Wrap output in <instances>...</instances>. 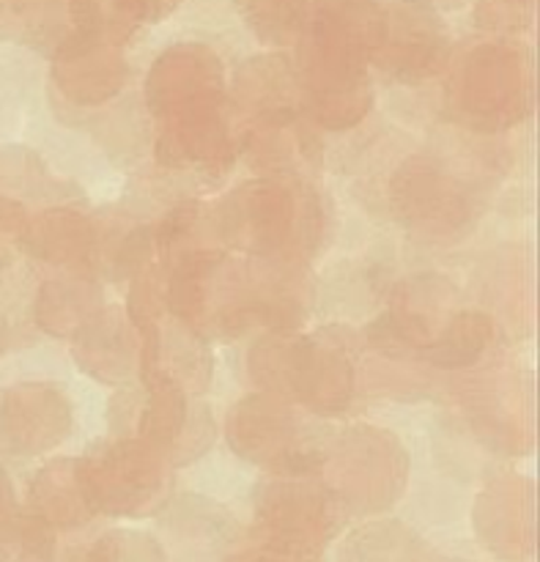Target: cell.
Returning a JSON list of instances; mask_svg holds the SVG:
<instances>
[{"mask_svg":"<svg viewBox=\"0 0 540 562\" xmlns=\"http://www.w3.org/2000/svg\"><path fill=\"white\" fill-rule=\"evenodd\" d=\"M146 99L159 124L157 157L168 168L223 170L234 130L223 64L203 44H176L154 60Z\"/></svg>","mask_w":540,"mask_h":562,"instance_id":"cell-1","label":"cell"},{"mask_svg":"<svg viewBox=\"0 0 540 562\" xmlns=\"http://www.w3.org/2000/svg\"><path fill=\"white\" fill-rule=\"evenodd\" d=\"M382 36L376 0H316L302 25L300 69L313 115L329 130H349L371 110L368 66Z\"/></svg>","mask_w":540,"mask_h":562,"instance_id":"cell-2","label":"cell"},{"mask_svg":"<svg viewBox=\"0 0 540 562\" xmlns=\"http://www.w3.org/2000/svg\"><path fill=\"white\" fill-rule=\"evenodd\" d=\"M252 376L269 393L300 401L318 415H340L355 390L344 346L316 335L263 340L252 355Z\"/></svg>","mask_w":540,"mask_h":562,"instance_id":"cell-3","label":"cell"},{"mask_svg":"<svg viewBox=\"0 0 540 562\" xmlns=\"http://www.w3.org/2000/svg\"><path fill=\"white\" fill-rule=\"evenodd\" d=\"M318 220L311 190L283 179H258L225 201L223 239L252 258H278L313 239Z\"/></svg>","mask_w":540,"mask_h":562,"instance_id":"cell-4","label":"cell"},{"mask_svg":"<svg viewBox=\"0 0 540 562\" xmlns=\"http://www.w3.org/2000/svg\"><path fill=\"white\" fill-rule=\"evenodd\" d=\"M450 86L455 119L472 130H505L532 108L530 58L510 42L477 44L461 60Z\"/></svg>","mask_w":540,"mask_h":562,"instance_id":"cell-5","label":"cell"},{"mask_svg":"<svg viewBox=\"0 0 540 562\" xmlns=\"http://www.w3.org/2000/svg\"><path fill=\"white\" fill-rule=\"evenodd\" d=\"M340 527V497L335 488L307 475H280L258 497L261 549L294 558H318Z\"/></svg>","mask_w":540,"mask_h":562,"instance_id":"cell-6","label":"cell"},{"mask_svg":"<svg viewBox=\"0 0 540 562\" xmlns=\"http://www.w3.org/2000/svg\"><path fill=\"white\" fill-rule=\"evenodd\" d=\"M168 461L143 439H119L91 450L77 461V470L97 514L146 516L168 492Z\"/></svg>","mask_w":540,"mask_h":562,"instance_id":"cell-7","label":"cell"},{"mask_svg":"<svg viewBox=\"0 0 540 562\" xmlns=\"http://www.w3.org/2000/svg\"><path fill=\"white\" fill-rule=\"evenodd\" d=\"M450 31L426 0H393L382 5V36L373 64L404 86H417L445 69Z\"/></svg>","mask_w":540,"mask_h":562,"instance_id":"cell-8","label":"cell"},{"mask_svg":"<svg viewBox=\"0 0 540 562\" xmlns=\"http://www.w3.org/2000/svg\"><path fill=\"white\" fill-rule=\"evenodd\" d=\"M305 434L294 409L274 395L245 398L230 417V442L236 453L278 475H307L318 467V448Z\"/></svg>","mask_w":540,"mask_h":562,"instance_id":"cell-9","label":"cell"},{"mask_svg":"<svg viewBox=\"0 0 540 562\" xmlns=\"http://www.w3.org/2000/svg\"><path fill=\"white\" fill-rule=\"evenodd\" d=\"M71 412L64 393L49 384L0 390V450L33 456L64 442Z\"/></svg>","mask_w":540,"mask_h":562,"instance_id":"cell-10","label":"cell"},{"mask_svg":"<svg viewBox=\"0 0 540 562\" xmlns=\"http://www.w3.org/2000/svg\"><path fill=\"white\" fill-rule=\"evenodd\" d=\"M119 36H99L91 42L71 44L53 55V77L66 97L93 104L121 91L126 77Z\"/></svg>","mask_w":540,"mask_h":562,"instance_id":"cell-11","label":"cell"},{"mask_svg":"<svg viewBox=\"0 0 540 562\" xmlns=\"http://www.w3.org/2000/svg\"><path fill=\"white\" fill-rule=\"evenodd\" d=\"M395 198H398L401 214L417 220L426 228H453L461 217L470 214L466 190L445 173L439 165L417 159V162L401 168L395 181Z\"/></svg>","mask_w":540,"mask_h":562,"instance_id":"cell-12","label":"cell"},{"mask_svg":"<svg viewBox=\"0 0 540 562\" xmlns=\"http://www.w3.org/2000/svg\"><path fill=\"white\" fill-rule=\"evenodd\" d=\"M31 505L33 516L49 527H80L97 514L82 486L77 461H55L38 472L31 486Z\"/></svg>","mask_w":540,"mask_h":562,"instance_id":"cell-13","label":"cell"},{"mask_svg":"<svg viewBox=\"0 0 540 562\" xmlns=\"http://www.w3.org/2000/svg\"><path fill=\"white\" fill-rule=\"evenodd\" d=\"M69 33V0H0V42H25L53 55Z\"/></svg>","mask_w":540,"mask_h":562,"instance_id":"cell-14","label":"cell"},{"mask_svg":"<svg viewBox=\"0 0 540 562\" xmlns=\"http://www.w3.org/2000/svg\"><path fill=\"white\" fill-rule=\"evenodd\" d=\"M93 245V228L82 214L44 212L38 220H27V228L22 234V245L27 252L38 256L42 261H82Z\"/></svg>","mask_w":540,"mask_h":562,"instance_id":"cell-15","label":"cell"},{"mask_svg":"<svg viewBox=\"0 0 540 562\" xmlns=\"http://www.w3.org/2000/svg\"><path fill=\"white\" fill-rule=\"evenodd\" d=\"M71 355L82 357V368L99 379H124L135 362V346L126 340V327L115 313L93 316L82 324L77 335V349Z\"/></svg>","mask_w":540,"mask_h":562,"instance_id":"cell-16","label":"cell"},{"mask_svg":"<svg viewBox=\"0 0 540 562\" xmlns=\"http://www.w3.org/2000/svg\"><path fill=\"white\" fill-rule=\"evenodd\" d=\"M492 333V322H488L483 313H455V316L448 318L442 333L428 344L423 357H426L428 362H434V366L442 368L472 366V362L486 351Z\"/></svg>","mask_w":540,"mask_h":562,"instance_id":"cell-17","label":"cell"},{"mask_svg":"<svg viewBox=\"0 0 540 562\" xmlns=\"http://www.w3.org/2000/svg\"><path fill=\"white\" fill-rule=\"evenodd\" d=\"M245 25L267 44H291L300 36L316 0H234Z\"/></svg>","mask_w":540,"mask_h":562,"instance_id":"cell-18","label":"cell"},{"mask_svg":"<svg viewBox=\"0 0 540 562\" xmlns=\"http://www.w3.org/2000/svg\"><path fill=\"white\" fill-rule=\"evenodd\" d=\"M91 294L93 291L86 283H47L38 294L36 322L53 335H66L75 327H82L80 322L86 318V311L80 305H71V302Z\"/></svg>","mask_w":540,"mask_h":562,"instance_id":"cell-19","label":"cell"},{"mask_svg":"<svg viewBox=\"0 0 540 562\" xmlns=\"http://www.w3.org/2000/svg\"><path fill=\"white\" fill-rule=\"evenodd\" d=\"M86 562H165V552L154 538L143 536V532L121 530L93 543Z\"/></svg>","mask_w":540,"mask_h":562,"instance_id":"cell-20","label":"cell"},{"mask_svg":"<svg viewBox=\"0 0 540 562\" xmlns=\"http://www.w3.org/2000/svg\"><path fill=\"white\" fill-rule=\"evenodd\" d=\"M184 0H104L115 25L126 33H135L137 25H151V22L168 20Z\"/></svg>","mask_w":540,"mask_h":562,"instance_id":"cell-21","label":"cell"},{"mask_svg":"<svg viewBox=\"0 0 540 562\" xmlns=\"http://www.w3.org/2000/svg\"><path fill=\"white\" fill-rule=\"evenodd\" d=\"M532 0H481L475 11L477 25L486 31H521L530 25Z\"/></svg>","mask_w":540,"mask_h":562,"instance_id":"cell-22","label":"cell"},{"mask_svg":"<svg viewBox=\"0 0 540 562\" xmlns=\"http://www.w3.org/2000/svg\"><path fill=\"white\" fill-rule=\"evenodd\" d=\"M14 514V492H11V483L9 477H5V472L0 470V527H3Z\"/></svg>","mask_w":540,"mask_h":562,"instance_id":"cell-23","label":"cell"},{"mask_svg":"<svg viewBox=\"0 0 540 562\" xmlns=\"http://www.w3.org/2000/svg\"><path fill=\"white\" fill-rule=\"evenodd\" d=\"M239 562H316V558H294V554L269 552V549L258 547L256 554H250V558H245V560H239Z\"/></svg>","mask_w":540,"mask_h":562,"instance_id":"cell-24","label":"cell"}]
</instances>
